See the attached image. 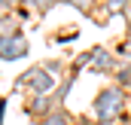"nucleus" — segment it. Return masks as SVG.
Returning a JSON list of instances; mask_svg holds the SVG:
<instances>
[{"label":"nucleus","mask_w":131,"mask_h":125,"mask_svg":"<svg viewBox=\"0 0 131 125\" xmlns=\"http://www.w3.org/2000/svg\"><path fill=\"white\" fill-rule=\"evenodd\" d=\"M73 86H76V76H64V79L58 82V89H55V95H52L58 107H64V104H67V95L73 92Z\"/></svg>","instance_id":"nucleus-8"},{"label":"nucleus","mask_w":131,"mask_h":125,"mask_svg":"<svg viewBox=\"0 0 131 125\" xmlns=\"http://www.w3.org/2000/svg\"><path fill=\"white\" fill-rule=\"evenodd\" d=\"M58 82L61 79H55L52 73H46L43 70V64H31L25 73H18L15 76V89H21V92L28 95H55V89H58Z\"/></svg>","instance_id":"nucleus-2"},{"label":"nucleus","mask_w":131,"mask_h":125,"mask_svg":"<svg viewBox=\"0 0 131 125\" xmlns=\"http://www.w3.org/2000/svg\"><path fill=\"white\" fill-rule=\"evenodd\" d=\"M92 119L98 125H119L131 119V92L119 89L116 82H104L95 98H92V107H89Z\"/></svg>","instance_id":"nucleus-1"},{"label":"nucleus","mask_w":131,"mask_h":125,"mask_svg":"<svg viewBox=\"0 0 131 125\" xmlns=\"http://www.w3.org/2000/svg\"><path fill=\"white\" fill-rule=\"evenodd\" d=\"M52 110H58V104H55L52 95H28V101H25V116L34 125L40 122V119H46Z\"/></svg>","instance_id":"nucleus-5"},{"label":"nucleus","mask_w":131,"mask_h":125,"mask_svg":"<svg viewBox=\"0 0 131 125\" xmlns=\"http://www.w3.org/2000/svg\"><path fill=\"white\" fill-rule=\"evenodd\" d=\"M119 125H131V119H125V122H119Z\"/></svg>","instance_id":"nucleus-17"},{"label":"nucleus","mask_w":131,"mask_h":125,"mask_svg":"<svg viewBox=\"0 0 131 125\" xmlns=\"http://www.w3.org/2000/svg\"><path fill=\"white\" fill-rule=\"evenodd\" d=\"M116 67H119V61L110 46H92V64H89L92 76H113Z\"/></svg>","instance_id":"nucleus-4"},{"label":"nucleus","mask_w":131,"mask_h":125,"mask_svg":"<svg viewBox=\"0 0 131 125\" xmlns=\"http://www.w3.org/2000/svg\"><path fill=\"white\" fill-rule=\"evenodd\" d=\"M76 125H98V122L92 119V113H79L76 116Z\"/></svg>","instance_id":"nucleus-14"},{"label":"nucleus","mask_w":131,"mask_h":125,"mask_svg":"<svg viewBox=\"0 0 131 125\" xmlns=\"http://www.w3.org/2000/svg\"><path fill=\"white\" fill-rule=\"evenodd\" d=\"M6 107H9V98H0V125H6Z\"/></svg>","instance_id":"nucleus-15"},{"label":"nucleus","mask_w":131,"mask_h":125,"mask_svg":"<svg viewBox=\"0 0 131 125\" xmlns=\"http://www.w3.org/2000/svg\"><path fill=\"white\" fill-rule=\"evenodd\" d=\"M89 64H92V49H82L73 61L67 64V76H76V79H79V73L89 70Z\"/></svg>","instance_id":"nucleus-7"},{"label":"nucleus","mask_w":131,"mask_h":125,"mask_svg":"<svg viewBox=\"0 0 131 125\" xmlns=\"http://www.w3.org/2000/svg\"><path fill=\"white\" fill-rule=\"evenodd\" d=\"M110 3H113V12L122 15L125 25H131V0H110Z\"/></svg>","instance_id":"nucleus-11"},{"label":"nucleus","mask_w":131,"mask_h":125,"mask_svg":"<svg viewBox=\"0 0 131 125\" xmlns=\"http://www.w3.org/2000/svg\"><path fill=\"white\" fill-rule=\"evenodd\" d=\"M76 37H79V31H76V28H73V31H61V34H55V40H58V43H70V40H76Z\"/></svg>","instance_id":"nucleus-13"},{"label":"nucleus","mask_w":131,"mask_h":125,"mask_svg":"<svg viewBox=\"0 0 131 125\" xmlns=\"http://www.w3.org/2000/svg\"><path fill=\"white\" fill-rule=\"evenodd\" d=\"M125 37H131V25H125Z\"/></svg>","instance_id":"nucleus-16"},{"label":"nucleus","mask_w":131,"mask_h":125,"mask_svg":"<svg viewBox=\"0 0 131 125\" xmlns=\"http://www.w3.org/2000/svg\"><path fill=\"white\" fill-rule=\"evenodd\" d=\"M28 6L34 9V15H40V18H46V15H49V12L55 9V3H40V0H31Z\"/></svg>","instance_id":"nucleus-12"},{"label":"nucleus","mask_w":131,"mask_h":125,"mask_svg":"<svg viewBox=\"0 0 131 125\" xmlns=\"http://www.w3.org/2000/svg\"><path fill=\"white\" fill-rule=\"evenodd\" d=\"M28 55H31V43H28V37H25L21 28H15L9 34H0V61L3 64L28 58Z\"/></svg>","instance_id":"nucleus-3"},{"label":"nucleus","mask_w":131,"mask_h":125,"mask_svg":"<svg viewBox=\"0 0 131 125\" xmlns=\"http://www.w3.org/2000/svg\"><path fill=\"white\" fill-rule=\"evenodd\" d=\"M37 125H76V116H73L67 107H58V110H52L46 119H40Z\"/></svg>","instance_id":"nucleus-6"},{"label":"nucleus","mask_w":131,"mask_h":125,"mask_svg":"<svg viewBox=\"0 0 131 125\" xmlns=\"http://www.w3.org/2000/svg\"><path fill=\"white\" fill-rule=\"evenodd\" d=\"M110 82H116L119 89L131 92V64H119V67H116V73L110 76Z\"/></svg>","instance_id":"nucleus-9"},{"label":"nucleus","mask_w":131,"mask_h":125,"mask_svg":"<svg viewBox=\"0 0 131 125\" xmlns=\"http://www.w3.org/2000/svg\"><path fill=\"white\" fill-rule=\"evenodd\" d=\"M40 64H43V70L52 73L55 79H64V76H67V64L61 61V58H46V61H40Z\"/></svg>","instance_id":"nucleus-10"}]
</instances>
